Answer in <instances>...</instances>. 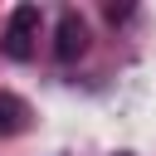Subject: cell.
Returning <instances> with one entry per match:
<instances>
[{
    "instance_id": "3957f363",
    "label": "cell",
    "mask_w": 156,
    "mask_h": 156,
    "mask_svg": "<svg viewBox=\"0 0 156 156\" xmlns=\"http://www.w3.org/2000/svg\"><path fill=\"white\" fill-rule=\"evenodd\" d=\"M29 127V102L15 93H0V136H20Z\"/></svg>"
},
{
    "instance_id": "7a4b0ae2",
    "label": "cell",
    "mask_w": 156,
    "mask_h": 156,
    "mask_svg": "<svg viewBox=\"0 0 156 156\" xmlns=\"http://www.w3.org/2000/svg\"><path fill=\"white\" fill-rule=\"evenodd\" d=\"M83 54H88V24H83L78 10H63L58 15V29H54V58L58 63H73Z\"/></svg>"
},
{
    "instance_id": "277c9868",
    "label": "cell",
    "mask_w": 156,
    "mask_h": 156,
    "mask_svg": "<svg viewBox=\"0 0 156 156\" xmlns=\"http://www.w3.org/2000/svg\"><path fill=\"white\" fill-rule=\"evenodd\" d=\"M107 20H112V24H122V20H132V5H107Z\"/></svg>"
},
{
    "instance_id": "6da1fadb",
    "label": "cell",
    "mask_w": 156,
    "mask_h": 156,
    "mask_svg": "<svg viewBox=\"0 0 156 156\" xmlns=\"http://www.w3.org/2000/svg\"><path fill=\"white\" fill-rule=\"evenodd\" d=\"M39 24H44V15H39V5H15L10 10V20H5V34H0V49L15 58V63H24V58H34V39H39Z\"/></svg>"
},
{
    "instance_id": "5b68a950",
    "label": "cell",
    "mask_w": 156,
    "mask_h": 156,
    "mask_svg": "<svg viewBox=\"0 0 156 156\" xmlns=\"http://www.w3.org/2000/svg\"><path fill=\"white\" fill-rule=\"evenodd\" d=\"M117 156H132V151H117Z\"/></svg>"
}]
</instances>
